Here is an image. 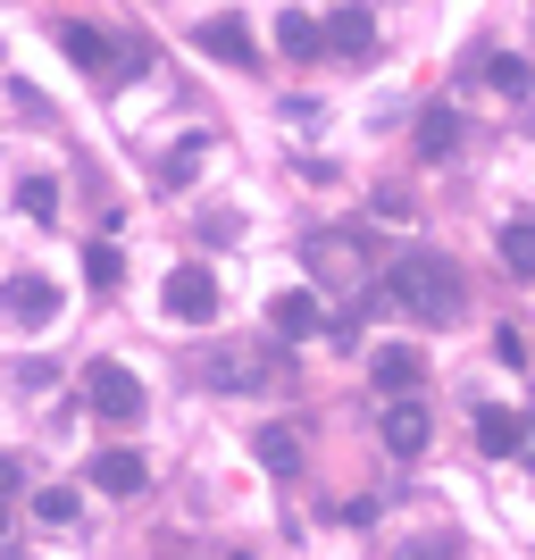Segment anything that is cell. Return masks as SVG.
Wrapping results in <instances>:
<instances>
[{
	"instance_id": "cell-1",
	"label": "cell",
	"mask_w": 535,
	"mask_h": 560,
	"mask_svg": "<svg viewBox=\"0 0 535 560\" xmlns=\"http://www.w3.org/2000/svg\"><path fill=\"white\" fill-rule=\"evenodd\" d=\"M385 302H394L402 318H419V327H452V318H461V268L443 252H402L394 268H385Z\"/></svg>"
},
{
	"instance_id": "cell-2",
	"label": "cell",
	"mask_w": 535,
	"mask_h": 560,
	"mask_svg": "<svg viewBox=\"0 0 535 560\" xmlns=\"http://www.w3.org/2000/svg\"><path fill=\"white\" fill-rule=\"evenodd\" d=\"M84 401H93V419L135 427V419H142V376L117 369V360H93V369H84Z\"/></svg>"
},
{
	"instance_id": "cell-3",
	"label": "cell",
	"mask_w": 535,
	"mask_h": 560,
	"mask_svg": "<svg viewBox=\"0 0 535 560\" xmlns=\"http://www.w3.org/2000/svg\"><path fill=\"white\" fill-rule=\"evenodd\" d=\"M0 318H9V327H50V318H59V284L50 277H34V268H18V277H0Z\"/></svg>"
},
{
	"instance_id": "cell-4",
	"label": "cell",
	"mask_w": 535,
	"mask_h": 560,
	"mask_svg": "<svg viewBox=\"0 0 535 560\" xmlns=\"http://www.w3.org/2000/svg\"><path fill=\"white\" fill-rule=\"evenodd\" d=\"M160 302H167L176 327H210V318H218V277L185 259V268H167V293H160Z\"/></svg>"
},
{
	"instance_id": "cell-5",
	"label": "cell",
	"mask_w": 535,
	"mask_h": 560,
	"mask_svg": "<svg viewBox=\"0 0 535 560\" xmlns=\"http://www.w3.org/2000/svg\"><path fill=\"white\" fill-rule=\"evenodd\" d=\"M302 259H310V277H318V284H360V277H369V243H360V234H310Z\"/></svg>"
},
{
	"instance_id": "cell-6",
	"label": "cell",
	"mask_w": 535,
	"mask_h": 560,
	"mask_svg": "<svg viewBox=\"0 0 535 560\" xmlns=\"http://www.w3.org/2000/svg\"><path fill=\"white\" fill-rule=\"evenodd\" d=\"M376 435H385V452H394V460H419V452H427V410H419V394H394V401H385Z\"/></svg>"
},
{
	"instance_id": "cell-7",
	"label": "cell",
	"mask_w": 535,
	"mask_h": 560,
	"mask_svg": "<svg viewBox=\"0 0 535 560\" xmlns=\"http://www.w3.org/2000/svg\"><path fill=\"white\" fill-rule=\"evenodd\" d=\"M252 452H259V468H268V477H302V460H310V435H302V427H284V419H268Z\"/></svg>"
},
{
	"instance_id": "cell-8",
	"label": "cell",
	"mask_w": 535,
	"mask_h": 560,
	"mask_svg": "<svg viewBox=\"0 0 535 560\" xmlns=\"http://www.w3.org/2000/svg\"><path fill=\"white\" fill-rule=\"evenodd\" d=\"M201 376H210L218 394H252V385H268V351H210Z\"/></svg>"
},
{
	"instance_id": "cell-9",
	"label": "cell",
	"mask_w": 535,
	"mask_h": 560,
	"mask_svg": "<svg viewBox=\"0 0 535 560\" xmlns=\"http://www.w3.org/2000/svg\"><path fill=\"white\" fill-rule=\"evenodd\" d=\"M326 43L344 50V59H369V50H376V9H369V0H344L335 25H326Z\"/></svg>"
},
{
	"instance_id": "cell-10",
	"label": "cell",
	"mask_w": 535,
	"mask_h": 560,
	"mask_svg": "<svg viewBox=\"0 0 535 560\" xmlns=\"http://www.w3.org/2000/svg\"><path fill=\"white\" fill-rule=\"evenodd\" d=\"M59 50H68L75 68H93V75H117V50L101 43V25H84V18H59Z\"/></svg>"
},
{
	"instance_id": "cell-11",
	"label": "cell",
	"mask_w": 535,
	"mask_h": 560,
	"mask_svg": "<svg viewBox=\"0 0 535 560\" xmlns=\"http://www.w3.org/2000/svg\"><path fill=\"white\" fill-rule=\"evenodd\" d=\"M201 50H210V59H226V68H259L252 25H234V18H210V25H201Z\"/></svg>"
},
{
	"instance_id": "cell-12",
	"label": "cell",
	"mask_w": 535,
	"mask_h": 560,
	"mask_svg": "<svg viewBox=\"0 0 535 560\" xmlns=\"http://www.w3.org/2000/svg\"><path fill=\"white\" fill-rule=\"evenodd\" d=\"M84 477H93L101 493H142V486H151V468H142V452H101V460L84 468Z\"/></svg>"
},
{
	"instance_id": "cell-13",
	"label": "cell",
	"mask_w": 535,
	"mask_h": 560,
	"mask_svg": "<svg viewBox=\"0 0 535 560\" xmlns=\"http://www.w3.org/2000/svg\"><path fill=\"white\" fill-rule=\"evenodd\" d=\"M419 376H427V360L410 343H394V351H376V394L394 401V394H419Z\"/></svg>"
},
{
	"instance_id": "cell-14",
	"label": "cell",
	"mask_w": 535,
	"mask_h": 560,
	"mask_svg": "<svg viewBox=\"0 0 535 560\" xmlns=\"http://www.w3.org/2000/svg\"><path fill=\"white\" fill-rule=\"evenodd\" d=\"M461 151V109H419V160H452Z\"/></svg>"
},
{
	"instance_id": "cell-15",
	"label": "cell",
	"mask_w": 535,
	"mask_h": 560,
	"mask_svg": "<svg viewBox=\"0 0 535 560\" xmlns=\"http://www.w3.org/2000/svg\"><path fill=\"white\" fill-rule=\"evenodd\" d=\"M277 50H284V59H318V50H326V25L310 18V9H284V18H277Z\"/></svg>"
},
{
	"instance_id": "cell-16",
	"label": "cell",
	"mask_w": 535,
	"mask_h": 560,
	"mask_svg": "<svg viewBox=\"0 0 535 560\" xmlns=\"http://www.w3.org/2000/svg\"><path fill=\"white\" fill-rule=\"evenodd\" d=\"M519 444H527V427H519V410H477V452H493V460H511Z\"/></svg>"
},
{
	"instance_id": "cell-17",
	"label": "cell",
	"mask_w": 535,
	"mask_h": 560,
	"mask_svg": "<svg viewBox=\"0 0 535 560\" xmlns=\"http://www.w3.org/2000/svg\"><path fill=\"white\" fill-rule=\"evenodd\" d=\"M268 327H277L284 343H302V335H318L326 318H318V302H310V293H277V310H268Z\"/></svg>"
},
{
	"instance_id": "cell-18",
	"label": "cell",
	"mask_w": 535,
	"mask_h": 560,
	"mask_svg": "<svg viewBox=\"0 0 535 560\" xmlns=\"http://www.w3.org/2000/svg\"><path fill=\"white\" fill-rule=\"evenodd\" d=\"M486 84H493V93H511V101H527L535 93V68L519 59V50H486Z\"/></svg>"
},
{
	"instance_id": "cell-19",
	"label": "cell",
	"mask_w": 535,
	"mask_h": 560,
	"mask_svg": "<svg viewBox=\"0 0 535 560\" xmlns=\"http://www.w3.org/2000/svg\"><path fill=\"white\" fill-rule=\"evenodd\" d=\"M201 160H210V135H185V142H167V160H160V185H193V176H201Z\"/></svg>"
},
{
	"instance_id": "cell-20",
	"label": "cell",
	"mask_w": 535,
	"mask_h": 560,
	"mask_svg": "<svg viewBox=\"0 0 535 560\" xmlns=\"http://www.w3.org/2000/svg\"><path fill=\"white\" fill-rule=\"evenodd\" d=\"M493 243H502V268H511V277H527V284H535V226H527V218H511V226L493 234Z\"/></svg>"
},
{
	"instance_id": "cell-21",
	"label": "cell",
	"mask_w": 535,
	"mask_h": 560,
	"mask_svg": "<svg viewBox=\"0 0 535 560\" xmlns=\"http://www.w3.org/2000/svg\"><path fill=\"white\" fill-rule=\"evenodd\" d=\"M18 210L50 226V218H59V185H50V176H25V185H18Z\"/></svg>"
},
{
	"instance_id": "cell-22",
	"label": "cell",
	"mask_w": 535,
	"mask_h": 560,
	"mask_svg": "<svg viewBox=\"0 0 535 560\" xmlns=\"http://www.w3.org/2000/svg\"><path fill=\"white\" fill-rule=\"evenodd\" d=\"M34 518H43V527H75V486H50V493H34Z\"/></svg>"
},
{
	"instance_id": "cell-23",
	"label": "cell",
	"mask_w": 535,
	"mask_h": 560,
	"mask_svg": "<svg viewBox=\"0 0 535 560\" xmlns=\"http://www.w3.org/2000/svg\"><path fill=\"white\" fill-rule=\"evenodd\" d=\"M84 277H93V284H117V277H126V259H117V243H93V252H84Z\"/></svg>"
},
{
	"instance_id": "cell-24",
	"label": "cell",
	"mask_w": 535,
	"mask_h": 560,
	"mask_svg": "<svg viewBox=\"0 0 535 560\" xmlns=\"http://www.w3.org/2000/svg\"><path fill=\"white\" fill-rule=\"evenodd\" d=\"M9 486H25V460H18V452H0V493H9Z\"/></svg>"
},
{
	"instance_id": "cell-25",
	"label": "cell",
	"mask_w": 535,
	"mask_h": 560,
	"mask_svg": "<svg viewBox=\"0 0 535 560\" xmlns=\"http://www.w3.org/2000/svg\"><path fill=\"white\" fill-rule=\"evenodd\" d=\"M0 527H9V493H0Z\"/></svg>"
}]
</instances>
